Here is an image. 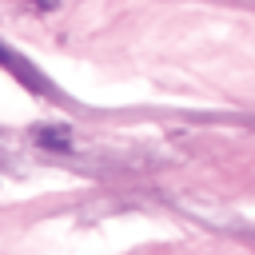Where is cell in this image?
I'll use <instances>...</instances> for the list:
<instances>
[{
	"instance_id": "1",
	"label": "cell",
	"mask_w": 255,
	"mask_h": 255,
	"mask_svg": "<svg viewBox=\"0 0 255 255\" xmlns=\"http://www.w3.org/2000/svg\"><path fill=\"white\" fill-rule=\"evenodd\" d=\"M0 64H4V68H8V72H12L16 80H20V84H28V88H40V92H48V84H44V80H40V76H36V72H32V68H28V64H24V60H20V56H16L12 48H4V44H0Z\"/></svg>"
},
{
	"instance_id": "2",
	"label": "cell",
	"mask_w": 255,
	"mask_h": 255,
	"mask_svg": "<svg viewBox=\"0 0 255 255\" xmlns=\"http://www.w3.org/2000/svg\"><path fill=\"white\" fill-rule=\"evenodd\" d=\"M40 143H48V147H68V135H60V131H44Z\"/></svg>"
}]
</instances>
